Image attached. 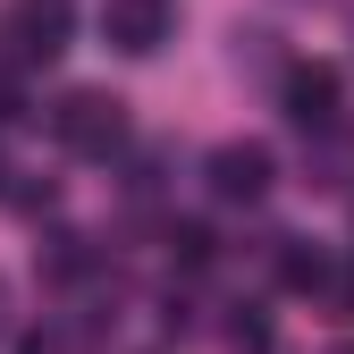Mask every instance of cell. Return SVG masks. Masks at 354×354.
Here are the masks:
<instances>
[{"label": "cell", "mask_w": 354, "mask_h": 354, "mask_svg": "<svg viewBox=\"0 0 354 354\" xmlns=\"http://www.w3.org/2000/svg\"><path fill=\"white\" fill-rule=\"evenodd\" d=\"M211 194L219 203H261L270 194V144H219L211 152Z\"/></svg>", "instance_id": "3"}, {"label": "cell", "mask_w": 354, "mask_h": 354, "mask_svg": "<svg viewBox=\"0 0 354 354\" xmlns=\"http://www.w3.org/2000/svg\"><path fill=\"white\" fill-rule=\"evenodd\" d=\"M59 287H76V279H93V245L84 236H51V261H42Z\"/></svg>", "instance_id": "7"}, {"label": "cell", "mask_w": 354, "mask_h": 354, "mask_svg": "<svg viewBox=\"0 0 354 354\" xmlns=\"http://www.w3.org/2000/svg\"><path fill=\"white\" fill-rule=\"evenodd\" d=\"M102 34L118 42L127 59H152L160 42H169V0H110V9H102Z\"/></svg>", "instance_id": "4"}, {"label": "cell", "mask_w": 354, "mask_h": 354, "mask_svg": "<svg viewBox=\"0 0 354 354\" xmlns=\"http://www.w3.org/2000/svg\"><path fill=\"white\" fill-rule=\"evenodd\" d=\"M169 253H177V261H186V270H203V261L219 253V236L203 228V219H177V228H169Z\"/></svg>", "instance_id": "8"}, {"label": "cell", "mask_w": 354, "mask_h": 354, "mask_svg": "<svg viewBox=\"0 0 354 354\" xmlns=\"http://www.w3.org/2000/svg\"><path fill=\"white\" fill-rule=\"evenodd\" d=\"M68 0H17L9 9V34H17V59H59L68 51Z\"/></svg>", "instance_id": "5"}, {"label": "cell", "mask_w": 354, "mask_h": 354, "mask_svg": "<svg viewBox=\"0 0 354 354\" xmlns=\"http://www.w3.org/2000/svg\"><path fill=\"white\" fill-rule=\"evenodd\" d=\"M279 279H287L295 295H313V287H329V261H321L313 245H279Z\"/></svg>", "instance_id": "6"}, {"label": "cell", "mask_w": 354, "mask_h": 354, "mask_svg": "<svg viewBox=\"0 0 354 354\" xmlns=\"http://www.w3.org/2000/svg\"><path fill=\"white\" fill-rule=\"evenodd\" d=\"M337 93H346V84H337V68H287L279 76V102H287V118L304 127V136H321V127H337Z\"/></svg>", "instance_id": "2"}, {"label": "cell", "mask_w": 354, "mask_h": 354, "mask_svg": "<svg viewBox=\"0 0 354 354\" xmlns=\"http://www.w3.org/2000/svg\"><path fill=\"white\" fill-rule=\"evenodd\" d=\"M51 136H59L76 160H110V152L127 144V102L102 93V84H76V93L51 110Z\"/></svg>", "instance_id": "1"}, {"label": "cell", "mask_w": 354, "mask_h": 354, "mask_svg": "<svg viewBox=\"0 0 354 354\" xmlns=\"http://www.w3.org/2000/svg\"><path fill=\"white\" fill-rule=\"evenodd\" d=\"M329 354H354V346H329Z\"/></svg>", "instance_id": "9"}, {"label": "cell", "mask_w": 354, "mask_h": 354, "mask_svg": "<svg viewBox=\"0 0 354 354\" xmlns=\"http://www.w3.org/2000/svg\"><path fill=\"white\" fill-rule=\"evenodd\" d=\"M0 313H9V295H0Z\"/></svg>", "instance_id": "10"}]
</instances>
